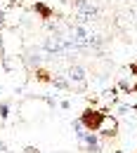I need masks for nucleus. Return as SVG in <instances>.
I'll return each instance as SVG.
<instances>
[{"label":"nucleus","mask_w":137,"mask_h":153,"mask_svg":"<svg viewBox=\"0 0 137 153\" xmlns=\"http://www.w3.org/2000/svg\"><path fill=\"white\" fill-rule=\"evenodd\" d=\"M33 76H36V80H40V82H52V73H50L47 68H43V66L33 68Z\"/></svg>","instance_id":"9d476101"},{"label":"nucleus","mask_w":137,"mask_h":153,"mask_svg":"<svg viewBox=\"0 0 137 153\" xmlns=\"http://www.w3.org/2000/svg\"><path fill=\"white\" fill-rule=\"evenodd\" d=\"M104 115H106V111H99V108L88 106V108L78 115V120H80V125L85 127V132H97L102 120H104Z\"/></svg>","instance_id":"f03ea898"},{"label":"nucleus","mask_w":137,"mask_h":153,"mask_svg":"<svg viewBox=\"0 0 137 153\" xmlns=\"http://www.w3.org/2000/svg\"><path fill=\"white\" fill-rule=\"evenodd\" d=\"M0 26H5V12L0 10Z\"/></svg>","instance_id":"6ab92c4d"},{"label":"nucleus","mask_w":137,"mask_h":153,"mask_svg":"<svg viewBox=\"0 0 137 153\" xmlns=\"http://www.w3.org/2000/svg\"><path fill=\"white\" fill-rule=\"evenodd\" d=\"M59 106H61L64 111H69V108H71V101H69V99H64V101H59Z\"/></svg>","instance_id":"dca6fc26"},{"label":"nucleus","mask_w":137,"mask_h":153,"mask_svg":"<svg viewBox=\"0 0 137 153\" xmlns=\"http://www.w3.org/2000/svg\"><path fill=\"white\" fill-rule=\"evenodd\" d=\"M5 153H12V151H5Z\"/></svg>","instance_id":"aec40b11"},{"label":"nucleus","mask_w":137,"mask_h":153,"mask_svg":"<svg viewBox=\"0 0 137 153\" xmlns=\"http://www.w3.org/2000/svg\"><path fill=\"white\" fill-rule=\"evenodd\" d=\"M66 80H69L71 90H76V92H85V87H88V76H85V68L80 64H71L69 66Z\"/></svg>","instance_id":"7ed1b4c3"},{"label":"nucleus","mask_w":137,"mask_h":153,"mask_svg":"<svg viewBox=\"0 0 137 153\" xmlns=\"http://www.w3.org/2000/svg\"><path fill=\"white\" fill-rule=\"evenodd\" d=\"M36 14H38L43 21H50L52 17H55V10L47 5V2H43V0H38V2H33V7H31Z\"/></svg>","instance_id":"6e6552de"},{"label":"nucleus","mask_w":137,"mask_h":153,"mask_svg":"<svg viewBox=\"0 0 137 153\" xmlns=\"http://www.w3.org/2000/svg\"><path fill=\"white\" fill-rule=\"evenodd\" d=\"M5 151H7V144H5L2 139H0V153H5Z\"/></svg>","instance_id":"a211bd4d"},{"label":"nucleus","mask_w":137,"mask_h":153,"mask_svg":"<svg viewBox=\"0 0 137 153\" xmlns=\"http://www.w3.org/2000/svg\"><path fill=\"white\" fill-rule=\"evenodd\" d=\"M97 134L102 137V139H116L118 137V120L114 118V115H104V120H102V125H99Z\"/></svg>","instance_id":"20e7f679"},{"label":"nucleus","mask_w":137,"mask_h":153,"mask_svg":"<svg viewBox=\"0 0 137 153\" xmlns=\"http://www.w3.org/2000/svg\"><path fill=\"white\" fill-rule=\"evenodd\" d=\"M10 118V101H0V120Z\"/></svg>","instance_id":"ddd939ff"},{"label":"nucleus","mask_w":137,"mask_h":153,"mask_svg":"<svg viewBox=\"0 0 137 153\" xmlns=\"http://www.w3.org/2000/svg\"><path fill=\"white\" fill-rule=\"evenodd\" d=\"M80 146H83V151H88V153H102V144H99V134L97 132H85Z\"/></svg>","instance_id":"423d86ee"},{"label":"nucleus","mask_w":137,"mask_h":153,"mask_svg":"<svg viewBox=\"0 0 137 153\" xmlns=\"http://www.w3.org/2000/svg\"><path fill=\"white\" fill-rule=\"evenodd\" d=\"M71 5L76 10V24L85 26V24H90V21H95L99 17V10L88 0H71Z\"/></svg>","instance_id":"f257e3e1"},{"label":"nucleus","mask_w":137,"mask_h":153,"mask_svg":"<svg viewBox=\"0 0 137 153\" xmlns=\"http://www.w3.org/2000/svg\"><path fill=\"white\" fill-rule=\"evenodd\" d=\"M43 52L47 54H64V36L61 33H52L43 42Z\"/></svg>","instance_id":"39448f33"},{"label":"nucleus","mask_w":137,"mask_h":153,"mask_svg":"<svg viewBox=\"0 0 137 153\" xmlns=\"http://www.w3.org/2000/svg\"><path fill=\"white\" fill-rule=\"evenodd\" d=\"M130 73L137 78V61H135V64H130ZM130 94H137V82H135V85H130Z\"/></svg>","instance_id":"4468645a"},{"label":"nucleus","mask_w":137,"mask_h":153,"mask_svg":"<svg viewBox=\"0 0 137 153\" xmlns=\"http://www.w3.org/2000/svg\"><path fill=\"white\" fill-rule=\"evenodd\" d=\"M24 64H26L31 71H33V68H38L40 64H43V57H40V52H38V50H28V52H26V57H24Z\"/></svg>","instance_id":"1a4fd4ad"},{"label":"nucleus","mask_w":137,"mask_h":153,"mask_svg":"<svg viewBox=\"0 0 137 153\" xmlns=\"http://www.w3.org/2000/svg\"><path fill=\"white\" fill-rule=\"evenodd\" d=\"M69 38L76 40L78 45H83V47L88 50V38H90V33H88V28H85L83 24H73V26H71V33H69Z\"/></svg>","instance_id":"0eeeda50"},{"label":"nucleus","mask_w":137,"mask_h":153,"mask_svg":"<svg viewBox=\"0 0 137 153\" xmlns=\"http://www.w3.org/2000/svg\"><path fill=\"white\" fill-rule=\"evenodd\" d=\"M50 85H55L57 90H64V92H66V90H71V85H69V80H66L64 76H57V78H52V82H50Z\"/></svg>","instance_id":"9b49d317"},{"label":"nucleus","mask_w":137,"mask_h":153,"mask_svg":"<svg viewBox=\"0 0 137 153\" xmlns=\"http://www.w3.org/2000/svg\"><path fill=\"white\" fill-rule=\"evenodd\" d=\"M21 153H43L38 149V146H24V149H21Z\"/></svg>","instance_id":"2eb2a0df"},{"label":"nucleus","mask_w":137,"mask_h":153,"mask_svg":"<svg viewBox=\"0 0 137 153\" xmlns=\"http://www.w3.org/2000/svg\"><path fill=\"white\" fill-rule=\"evenodd\" d=\"M135 153H137V151H135Z\"/></svg>","instance_id":"412c9836"},{"label":"nucleus","mask_w":137,"mask_h":153,"mask_svg":"<svg viewBox=\"0 0 137 153\" xmlns=\"http://www.w3.org/2000/svg\"><path fill=\"white\" fill-rule=\"evenodd\" d=\"M102 45H104L102 36H95V33H90V38H88V47H92V50H99Z\"/></svg>","instance_id":"f8f14e48"},{"label":"nucleus","mask_w":137,"mask_h":153,"mask_svg":"<svg viewBox=\"0 0 137 153\" xmlns=\"http://www.w3.org/2000/svg\"><path fill=\"white\" fill-rule=\"evenodd\" d=\"M5 59V47H2V36H0V61Z\"/></svg>","instance_id":"f3484780"}]
</instances>
